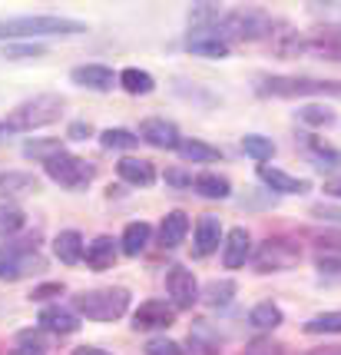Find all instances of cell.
I'll list each match as a JSON object with an SVG mask.
<instances>
[{"mask_svg":"<svg viewBox=\"0 0 341 355\" xmlns=\"http://www.w3.org/2000/svg\"><path fill=\"white\" fill-rule=\"evenodd\" d=\"M86 33L83 20L73 17H60V14H27V17H7L0 20V40H33V37H77Z\"/></svg>","mask_w":341,"mask_h":355,"instance_id":"1","label":"cell"},{"mask_svg":"<svg viewBox=\"0 0 341 355\" xmlns=\"http://www.w3.org/2000/svg\"><path fill=\"white\" fill-rule=\"evenodd\" d=\"M60 116H63V96H57V93H40V96L24 100L20 107L10 110V113L3 116V126H7V133H30V130L57 123Z\"/></svg>","mask_w":341,"mask_h":355,"instance_id":"2","label":"cell"},{"mask_svg":"<svg viewBox=\"0 0 341 355\" xmlns=\"http://www.w3.org/2000/svg\"><path fill=\"white\" fill-rule=\"evenodd\" d=\"M259 96L279 100H302V96H331L341 100V80H315V77H262L255 83Z\"/></svg>","mask_w":341,"mask_h":355,"instance_id":"3","label":"cell"},{"mask_svg":"<svg viewBox=\"0 0 341 355\" xmlns=\"http://www.w3.org/2000/svg\"><path fill=\"white\" fill-rule=\"evenodd\" d=\"M216 33L225 44H252L272 37V17L259 7H242V10H225L219 20Z\"/></svg>","mask_w":341,"mask_h":355,"instance_id":"4","label":"cell"},{"mask_svg":"<svg viewBox=\"0 0 341 355\" xmlns=\"http://www.w3.org/2000/svg\"><path fill=\"white\" fill-rule=\"evenodd\" d=\"M73 309L90 319V322H116L129 309V289L123 286H107V289H90V293L73 295Z\"/></svg>","mask_w":341,"mask_h":355,"instance_id":"5","label":"cell"},{"mask_svg":"<svg viewBox=\"0 0 341 355\" xmlns=\"http://www.w3.org/2000/svg\"><path fill=\"white\" fill-rule=\"evenodd\" d=\"M44 173H47L57 186L70 189V193H80V189H86V186L93 183L96 166L90 163V159H83V156L66 153V150H63V153H57L53 159L44 163Z\"/></svg>","mask_w":341,"mask_h":355,"instance_id":"6","label":"cell"},{"mask_svg":"<svg viewBox=\"0 0 341 355\" xmlns=\"http://www.w3.org/2000/svg\"><path fill=\"white\" fill-rule=\"evenodd\" d=\"M302 259V246L295 243V239H285V236H268L262 246L255 249V256H252V266H255V272H288L295 269Z\"/></svg>","mask_w":341,"mask_h":355,"instance_id":"7","label":"cell"},{"mask_svg":"<svg viewBox=\"0 0 341 355\" xmlns=\"http://www.w3.org/2000/svg\"><path fill=\"white\" fill-rule=\"evenodd\" d=\"M166 293H169V302L176 306V312L192 309L202 299L199 282H196V276L189 272L186 266H169V272H166Z\"/></svg>","mask_w":341,"mask_h":355,"instance_id":"8","label":"cell"},{"mask_svg":"<svg viewBox=\"0 0 341 355\" xmlns=\"http://www.w3.org/2000/svg\"><path fill=\"white\" fill-rule=\"evenodd\" d=\"M305 53L341 63V24H322L305 37Z\"/></svg>","mask_w":341,"mask_h":355,"instance_id":"9","label":"cell"},{"mask_svg":"<svg viewBox=\"0 0 341 355\" xmlns=\"http://www.w3.org/2000/svg\"><path fill=\"white\" fill-rule=\"evenodd\" d=\"M176 322V306L163 299H149L133 312V329L136 332H153V329H169Z\"/></svg>","mask_w":341,"mask_h":355,"instance_id":"10","label":"cell"},{"mask_svg":"<svg viewBox=\"0 0 341 355\" xmlns=\"http://www.w3.org/2000/svg\"><path fill=\"white\" fill-rule=\"evenodd\" d=\"M47 269V259L40 252H24V256H0V282H20L27 276H37Z\"/></svg>","mask_w":341,"mask_h":355,"instance_id":"11","label":"cell"},{"mask_svg":"<svg viewBox=\"0 0 341 355\" xmlns=\"http://www.w3.org/2000/svg\"><path fill=\"white\" fill-rule=\"evenodd\" d=\"M70 80H73L77 87L93 90V93H109L116 83H120V77H116L109 67H103V63H83V67H73V70H70Z\"/></svg>","mask_w":341,"mask_h":355,"instance_id":"12","label":"cell"},{"mask_svg":"<svg viewBox=\"0 0 341 355\" xmlns=\"http://www.w3.org/2000/svg\"><path fill=\"white\" fill-rule=\"evenodd\" d=\"M140 139H146V143H149V146H156V150H179V146H183V137H179L176 123H169V120H159V116L142 120V123H140Z\"/></svg>","mask_w":341,"mask_h":355,"instance_id":"13","label":"cell"},{"mask_svg":"<svg viewBox=\"0 0 341 355\" xmlns=\"http://www.w3.org/2000/svg\"><path fill=\"white\" fill-rule=\"evenodd\" d=\"M186 50L196 53V57H205V60H225L232 44H225L216 31H189Z\"/></svg>","mask_w":341,"mask_h":355,"instance_id":"14","label":"cell"},{"mask_svg":"<svg viewBox=\"0 0 341 355\" xmlns=\"http://www.w3.org/2000/svg\"><path fill=\"white\" fill-rule=\"evenodd\" d=\"M248 252H252V236H248L246 226H235V230L225 232V239H222V266L225 269L246 266Z\"/></svg>","mask_w":341,"mask_h":355,"instance_id":"15","label":"cell"},{"mask_svg":"<svg viewBox=\"0 0 341 355\" xmlns=\"http://www.w3.org/2000/svg\"><path fill=\"white\" fill-rule=\"evenodd\" d=\"M259 180H262L272 193H279V196H302V193H308L311 189L308 180L288 176L285 170H275V166H259Z\"/></svg>","mask_w":341,"mask_h":355,"instance_id":"16","label":"cell"},{"mask_svg":"<svg viewBox=\"0 0 341 355\" xmlns=\"http://www.w3.org/2000/svg\"><path fill=\"white\" fill-rule=\"evenodd\" d=\"M189 355H222V339L209 319H196L189 329Z\"/></svg>","mask_w":341,"mask_h":355,"instance_id":"17","label":"cell"},{"mask_svg":"<svg viewBox=\"0 0 341 355\" xmlns=\"http://www.w3.org/2000/svg\"><path fill=\"white\" fill-rule=\"evenodd\" d=\"M222 223H219V216H202L199 223H196V246H192V252L199 256V259H205V256H212L219 246H222Z\"/></svg>","mask_w":341,"mask_h":355,"instance_id":"18","label":"cell"},{"mask_svg":"<svg viewBox=\"0 0 341 355\" xmlns=\"http://www.w3.org/2000/svg\"><path fill=\"white\" fill-rule=\"evenodd\" d=\"M116 256H120V243L113 239V236H96L93 243L86 246V266L93 269V272H107V269H113V263H116Z\"/></svg>","mask_w":341,"mask_h":355,"instance_id":"19","label":"cell"},{"mask_svg":"<svg viewBox=\"0 0 341 355\" xmlns=\"http://www.w3.org/2000/svg\"><path fill=\"white\" fill-rule=\"evenodd\" d=\"M40 329H47L53 336H73L80 329V319L70 309H60V306H44L40 309Z\"/></svg>","mask_w":341,"mask_h":355,"instance_id":"20","label":"cell"},{"mask_svg":"<svg viewBox=\"0 0 341 355\" xmlns=\"http://www.w3.org/2000/svg\"><path fill=\"white\" fill-rule=\"evenodd\" d=\"M116 173L120 180L129 186H153L156 183V166L149 159H136V156H123L116 163Z\"/></svg>","mask_w":341,"mask_h":355,"instance_id":"21","label":"cell"},{"mask_svg":"<svg viewBox=\"0 0 341 355\" xmlns=\"http://www.w3.org/2000/svg\"><path fill=\"white\" fill-rule=\"evenodd\" d=\"M53 252H57V259L63 266H77L83 263V256H86V246H83V236L77 230H63L57 239H53Z\"/></svg>","mask_w":341,"mask_h":355,"instance_id":"22","label":"cell"},{"mask_svg":"<svg viewBox=\"0 0 341 355\" xmlns=\"http://www.w3.org/2000/svg\"><path fill=\"white\" fill-rule=\"evenodd\" d=\"M186 232H189V216L172 209L169 216H163V226H159V246L163 249H176L186 243Z\"/></svg>","mask_w":341,"mask_h":355,"instance_id":"23","label":"cell"},{"mask_svg":"<svg viewBox=\"0 0 341 355\" xmlns=\"http://www.w3.org/2000/svg\"><path fill=\"white\" fill-rule=\"evenodd\" d=\"M37 189H40V180L33 173H24V170L0 173V196H27V193H37Z\"/></svg>","mask_w":341,"mask_h":355,"instance_id":"24","label":"cell"},{"mask_svg":"<svg viewBox=\"0 0 341 355\" xmlns=\"http://www.w3.org/2000/svg\"><path fill=\"white\" fill-rule=\"evenodd\" d=\"M192 189H196V196H202V200H229L232 196L229 176H219V173H199L192 180Z\"/></svg>","mask_w":341,"mask_h":355,"instance_id":"25","label":"cell"},{"mask_svg":"<svg viewBox=\"0 0 341 355\" xmlns=\"http://www.w3.org/2000/svg\"><path fill=\"white\" fill-rule=\"evenodd\" d=\"M149 239H153V226L140 219V223H129V226L123 230V236H120V249H123L126 256H140V252H146Z\"/></svg>","mask_w":341,"mask_h":355,"instance_id":"26","label":"cell"},{"mask_svg":"<svg viewBox=\"0 0 341 355\" xmlns=\"http://www.w3.org/2000/svg\"><path fill=\"white\" fill-rule=\"evenodd\" d=\"M235 293H239V286H235L232 279H212V282H205V289H202V302L212 306V309H225L235 299Z\"/></svg>","mask_w":341,"mask_h":355,"instance_id":"27","label":"cell"},{"mask_svg":"<svg viewBox=\"0 0 341 355\" xmlns=\"http://www.w3.org/2000/svg\"><path fill=\"white\" fill-rule=\"evenodd\" d=\"M120 87H123L129 96H146V93L156 90V80L149 70H140V67H126L120 73Z\"/></svg>","mask_w":341,"mask_h":355,"instance_id":"28","label":"cell"},{"mask_svg":"<svg viewBox=\"0 0 341 355\" xmlns=\"http://www.w3.org/2000/svg\"><path fill=\"white\" fill-rule=\"evenodd\" d=\"M282 322H285V315H282V309L275 302H259L255 309L248 312V325L259 329V332H272V329H279Z\"/></svg>","mask_w":341,"mask_h":355,"instance_id":"29","label":"cell"},{"mask_svg":"<svg viewBox=\"0 0 341 355\" xmlns=\"http://www.w3.org/2000/svg\"><path fill=\"white\" fill-rule=\"evenodd\" d=\"M100 146L103 150H136L140 146V133L123 130V126H109L100 133Z\"/></svg>","mask_w":341,"mask_h":355,"instance_id":"30","label":"cell"},{"mask_svg":"<svg viewBox=\"0 0 341 355\" xmlns=\"http://www.w3.org/2000/svg\"><path fill=\"white\" fill-rule=\"evenodd\" d=\"M179 156H183L186 163H219V159H222V153H219L216 146H209V143H202V139H183Z\"/></svg>","mask_w":341,"mask_h":355,"instance_id":"31","label":"cell"},{"mask_svg":"<svg viewBox=\"0 0 341 355\" xmlns=\"http://www.w3.org/2000/svg\"><path fill=\"white\" fill-rule=\"evenodd\" d=\"M24 226H27V213H24L20 206L0 202V239H14Z\"/></svg>","mask_w":341,"mask_h":355,"instance_id":"32","label":"cell"},{"mask_svg":"<svg viewBox=\"0 0 341 355\" xmlns=\"http://www.w3.org/2000/svg\"><path fill=\"white\" fill-rule=\"evenodd\" d=\"M242 153L252 156L255 163H262V166H265V159H272V156H275V143H272L268 137L248 133V137H242Z\"/></svg>","mask_w":341,"mask_h":355,"instance_id":"33","label":"cell"},{"mask_svg":"<svg viewBox=\"0 0 341 355\" xmlns=\"http://www.w3.org/2000/svg\"><path fill=\"white\" fill-rule=\"evenodd\" d=\"M308 336H338L341 332V312H322V315H311L305 322Z\"/></svg>","mask_w":341,"mask_h":355,"instance_id":"34","label":"cell"},{"mask_svg":"<svg viewBox=\"0 0 341 355\" xmlns=\"http://www.w3.org/2000/svg\"><path fill=\"white\" fill-rule=\"evenodd\" d=\"M10 355H47V342L40 332L24 329V332H17V349Z\"/></svg>","mask_w":341,"mask_h":355,"instance_id":"35","label":"cell"},{"mask_svg":"<svg viewBox=\"0 0 341 355\" xmlns=\"http://www.w3.org/2000/svg\"><path fill=\"white\" fill-rule=\"evenodd\" d=\"M57 153H63L60 139H30V143H24V156H27V159L47 163V159H53Z\"/></svg>","mask_w":341,"mask_h":355,"instance_id":"36","label":"cell"},{"mask_svg":"<svg viewBox=\"0 0 341 355\" xmlns=\"http://www.w3.org/2000/svg\"><path fill=\"white\" fill-rule=\"evenodd\" d=\"M24 252H40V232L37 230L20 236V239H7L0 246V256H24Z\"/></svg>","mask_w":341,"mask_h":355,"instance_id":"37","label":"cell"},{"mask_svg":"<svg viewBox=\"0 0 341 355\" xmlns=\"http://www.w3.org/2000/svg\"><path fill=\"white\" fill-rule=\"evenodd\" d=\"M308 150H311V159H315V166H318V170H338V166H341V153H338V150L322 146V143H315V139L308 143Z\"/></svg>","mask_w":341,"mask_h":355,"instance_id":"38","label":"cell"},{"mask_svg":"<svg viewBox=\"0 0 341 355\" xmlns=\"http://www.w3.org/2000/svg\"><path fill=\"white\" fill-rule=\"evenodd\" d=\"M3 57H7V60H40V57H47V46H40V44H7L3 46Z\"/></svg>","mask_w":341,"mask_h":355,"instance_id":"39","label":"cell"},{"mask_svg":"<svg viewBox=\"0 0 341 355\" xmlns=\"http://www.w3.org/2000/svg\"><path fill=\"white\" fill-rule=\"evenodd\" d=\"M298 120H305L311 126H331L338 116H335V110H328V107H302L298 110Z\"/></svg>","mask_w":341,"mask_h":355,"instance_id":"40","label":"cell"},{"mask_svg":"<svg viewBox=\"0 0 341 355\" xmlns=\"http://www.w3.org/2000/svg\"><path fill=\"white\" fill-rule=\"evenodd\" d=\"M242 355H285V345L275 339H268V336H259V339L248 342Z\"/></svg>","mask_w":341,"mask_h":355,"instance_id":"41","label":"cell"},{"mask_svg":"<svg viewBox=\"0 0 341 355\" xmlns=\"http://www.w3.org/2000/svg\"><path fill=\"white\" fill-rule=\"evenodd\" d=\"M315 269H318V276L322 279H335V282H341V259H335V256H318V259H315Z\"/></svg>","mask_w":341,"mask_h":355,"instance_id":"42","label":"cell"},{"mask_svg":"<svg viewBox=\"0 0 341 355\" xmlns=\"http://www.w3.org/2000/svg\"><path fill=\"white\" fill-rule=\"evenodd\" d=\"M146 355H183V345L172 339H149L146 342Z\"/></svg>","mask_w":341,"mask_h":355,"instance_id":"43","label":"cell"},{"mask_svg":"<svg viewBox=\"0 0 341 355\" xmlns=\"http://www.w3.org/2000/svg\"><path fill=\"white\" fill-rule=\"evenodd\" d=\"M311 216L322 219V223H335V226H341V206H331V202H315V206H311Z\"/></svg>","mask_w":341,"mask_h":355,"instance_id":"44","label":"cell"},{"mask_svg":"<svg viewBox=\"0 0 341 355\" xmlns=\"http://www.w3.org/2000/svg\"><path fill=\"white\" fill-rule=\"evenodd\" d=\"M53 295H63V282H44V286H33V293L27 295L30 302H47Z\"/></svg>","mask_w":341,"mask_h":355,"instance_id":"45","label":"cell"},{"mask_svg":"<svg viewBox=\"0 0 341 355\" xmlns=\"http://www.w3.org/2000/svg\"><path fill=\"white\" fill-rule=\"evenodd\" d=\"M311 239L322 249H335L341 252V230H325V232H311Z\"/></svg>","mask_w":341,"mask_h":355,"instance_id":"46","label":"cell"},{"mask_svg":"<svg viewBox=\"0 0 341 355\" xmlns=\"http://www.w3.org/2000/svg\"><path fill=\"white\" fill-rule=\"evenodd\" d=\"M192 180H196V176H189V173H183V170H166V183H172V186L192 189Z\"/></svg>","mask_w":341,"mask_h":355,"instance_id":"47","label":"cell"},{"mask_svg":"<svg viewBox=\"0 0 341 355\" xmlns=\"http://www.w3.org/2000/svg\"><path fill=\"white\" fill-rule=\"evenodd\" d=\"M66 137L70 139H86V137H93V126L86 123V120H77V123H70Z\"/></svg>","mask_w":341,"mask_h":355,"instance_id":"48","label":"cell"},{"mask_svg":"<svg viewBox=\"0 0 341 355\" xmlns=\"http://www.w3.org/2000/svg\"><path fill=\"white\" fill-rule=\"evenodd\" d=\"M73 355H109L107 349H96V345H80V349H73Z\"/></svg>","mask_w":341,"mask_h":355,"instance_id":"49","label":"cell"},{"mask_svg":"<svg viewBox=\"0 0 341 355\" xmlns=\"http://www.w3.org/2000/svg\"><path fill=\"white\" fill-rule=\"evenodd\" d=\"M305 355H341V345H322V349H311Z\"/></svg>","mask_w":341,"mask_h":355,"instance_id":"50","label":"cell"},{"mask_svg":"<svg viewBox=\"0 0 341 355\" xmlns=\"http://www.w3.org/2000/svg\"><path fill=\"white\" fill-rule=\"evenodd\" d=\"M325 193H328V196H335V200H341V180H331V183H325Z\"/></svg>","mask_w":341,"mask_h":355,"instance_id":"51","label":"cell"}]
</instances>
